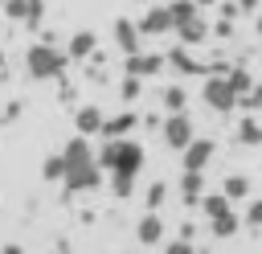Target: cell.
Returning <instances> with one entry per match:
<instances>
[{"label":"cell","instance_id":"cell-1","mask_svg":"<svg viewBox=\"0 0 262 254\" xmlns=\"http://www.w3.org/2000/svg\"><path fill=\"white\" fill-rule=\"evenodd\" d=\"M98 164H102V172H111V193L119 201H127L135 193V180H139L147 156L135 139H106L98 147Z\"/></svg>","mask_w":262,"mask_h":254},{"label":"cell","instance_id":"cell-2","mask_svg":"<svg viewBox=\"0 0 262 254\" xmlns=\"http://www.w3.org/2000/svg\"><path fill=\"white\" fill-rule=\"evenodd\" d=\"M61 160H66V176L61 184L70 193H90L102 184V164H98V152L90 147L86 135H74L66 147H61Z\"/></svg>","mask_w":262,"mask_h":254},{"label":"cell","instance_id":"cell-3","mask_svg":"<svg viewBox=\"0 0 262 254\" xmlns=\"http://www.w3.org/2000/svg\"><path fill=\"white\" fill-rule=\"evenodd\" d=\"M66 61H70V53L53 49L49 41H37V45H29V49H25V70H29V78H37V82L61 78Z\"/></svg>","mask_w":262,"mask_h":254},{"label":"cell","instance_id":"cell-4","mask_svg":"<svg viewBox=\"0 0 262 254\" xmlns=\"http://www.w3.org/2000/svg\"><path fill=\"white\" fill-rule=\"evenodd\" d=\"M160 135H164V147H172V152H184L192 139H196V131H192V119L180 111V115H168L164 123H160Z\"/></svg>","mask_w":262,"mask_h":254},{"label":"cell","instance_id":"cell-5","mask_svg":"<svg viewBox=\"0 0 262 254\" xmlns=\"http://www.w3.org/2000/svg\"><path fill=\"white\" fill-rule=\"evenodd\" d=\"M205 102L213 107V111H221V115H229L233 107H237V90L229 86V78H221V74H213L209 82H205Z\"/></svg>","mask_w":262,"mask_h":254},{"label":"cell","instance_id":"cell-6","mask_svg":"<svg viewBox=\"0 0 262 254\" xmlns=\"http://www.w3.org/2000/svg\"><path fill=\"white\" fill-rule=\"evenodd\" d=\"M213 152H217V143L205 139V135H196V139L180 152V168H184V172H205V168L213 164Z\"/></svg>","mask_w":262,"mask_h":254},{"label":"cell","instance_id":"cell-7","mask_svg":"<svg viewBox=\"0 0 262 254\" xmlns=\"http://www.w3.org/2000/svg\"><path fill=\"white\" fill-rule=\"evenodd\" d=\"M4 12H8V20L37 29L45 20V0H4Z\"/></svg>","mask_w":262,"mask_h":254},{"label":"cell","instance_id":"cell-8","mask_svg":"<svg viewBox=\"0 0 262 254\" xmlns=\"http://www.w3.org/2000/svg\"><path fill=\"white\" fill-rule=\"evenodd\" d=\"M139 25V33L143 37H164V33H172L176 25H172V12L164 8V4H147V12L135 20Z\"/></svg>","mask_w":262,"mask_h":254},{"label":"cell","instance_id":"cell-9","mask_svg":"<svg viewBox=\"0 0 262 254\" xmlns=\"http://www.w3.org/2000/svg\"><path fill=\"white\" fill-rule=\"evenodd\" d=\"M115 45H119V53H143V33H139V25L135 20H127V16H115Z\"/></svg>","mask_w":262,"mask_h":254},{"label":"cell","instance_id":"cell-10","mask_svg":"<svg viewBox=\"0 0 262 254\" xmlns=\"http://www.w3.org/2000/svg\"><path fill=\"white\" fill-rule=\"evenodd\" d=\"M168 61L160 57V53H131L127 57V74L131 78H151V74H160Z\"/></svg>","mask_w":262,"mask_h":254},{"label":"cell","instance_id":"cell-11","mask_svg":"<svg viewBox=\"0 0 262 254\" xmlns=\"http://www.w3.org/2000/svg\"><path fill=\"white\" fill-rule=\"evenodd\" d=\"M102 123H106V115H102L98 107H90V102L78 107V115H74V127H78V135H86V139H90V135H102Z\"/></svg>","mask_w":262,"mask_h":254},{"label":"cell","instance_id":"cell-12","mask_svg":"<svg viewBox=\"0 0 262 254\" xmlns=\"http://www.w3.org/2000/svg\"><path fill=\"white\" fill-rule=\"evenodd\" d=\"M135 238H139L143 246H160V242H164V217L147 209V213L139 217V225H135Z\"/></svg>","mask_w":262,"mask_h":254},{"label":"cell","instance_id":"cell-13","mask_svg":"<svg viewBox=\"0 0 262 254\" xmlns=\"http://www.w3.org/2000/svg\"><path fill=\"white\" fill-rule=\"evenodd\" d=\"M164 61H168L176 74H205V66H201V61L188 53V45H176V49H168V57H164Z\"/></svg>","mask_w":262,"mask_h":254},{"label":"cell","instance_id":"cell-14","mask_svg":"<svg viewBox=\"0 0 262 254\" xmlns=\"http://www.w3.org/2000/svg\"><path fill=\"white\" fill-rule=\"evenodd\" d=\"M135 127H139V115L135 111H123V115H115V119L102 123V135L106 139H127V131H135Z\"/></svg>","mask_w":262,"mask_h":254},{"label":"cell","instance_id":"cell-15","mask_svg":"<svg viewBox=\"0 0 262 254\" xmlns=\"http://www.w3.org/2000/svg\"><path fill=\"white\" fill-rule=\"evenodd\" d=\"M180 201L184 205H201L205 201V172H184L180 176Z\"/></svg>","mask_w":262,"mask_h":254},{"label":"cell","instance_id":"cell-16","mask_svg":"<svg viewBox=\"0 0 262 254\" xmlns=\"http://www.w3.org/2000/svg\"><path fill=\"white\" fill-rule=\"evenodd\" d=\"M94 49H98V37H94L90 29H78V33L70 37V45H66V53H70L74 61H82V57H90Z\"/></svg>","mask_w":262,"mask_h":254},{"label":"cell","instance_id":"cell-17","mask_svg":"<svg viewBox=\"0 0 262 254\" xmlns=\"http://www.w3.org/2000/svg\"><path fill=\"white\" fill-rule=\"evenodd\" d=\"M176 33H180V45H201V41L209 37V25H205L201 16H192V20H184Z\"/></svg>","mask_w":262,"mask_h":254},{"label":"cell","instance_id":"cell-18","mask_svg":"<svg viewBox=\"0 0 262 254\" xmlns=\"http://www.w3.org/2000/svg\"><path fill=\"white\" fill-rule=\"evenodd\" d=\"M233 209V201L225 197V193H205V201H201V213L213 221V217H221V213H229Z\"/></svg>","mask_w":262,"mask_h":254},{"label":"cell","instance_id":"cell-19","mask_svg":"<svg viewBox=\"0 0 262 254\" xmlns=\"http://www.w3.org/2000/svg\"><path fill=\"white\" fill-rule=\"evenodd\" d=\"M160 102H164L168 115H180L184 102H188V94H184V86H164V90H160Z\"/></svg>","mask_w":262,"mask_h":254},{"label":"cell","instance_id":"cell-20","mask_svg":"<svg viewBox=\"0 0 262 254\" xmlns=\"http://www.w3.org/2000/svg\"><path fill=\"white\" fill-rule=\"evenodd\" d=\"M237 225H242V217L229 209V213H221V217H213L209 221V229H213V238H233L237 234Z\"/></svg>","mask_w":262,"mask_h":254},{"label":"cell","instance_id":"cell-21","mask_svg":"<svg viewBox=\"0 0 262 254\" xmlns=\"http://www.w3.org/2000/svg\"><path fill=\"white\" fill-rule=\"evenodd\" d=\"M168 12H172V25L180 29L184 20H192V16H201V4H196V0H172V4H168Z\"/></svg>","mask_w":262,"mask_h":254},{"label":"cell","instance_id":"cell-22","mask_svg":"<svg viewBox=\"0 0 262 254\" xmlns=\"http://www.w3.org/2000/svg\"><path fill=\"white\" fill-rule=\"evenodd\" d=\"M237 139L250 143V147H258V143H262V123H258L254 115H246V119L237 123Z\"/></svg>","mask_w":262,"mask_h":254},{"label":"cell","instance_id":"cell-23","mask_svg":"<svg viewBox=\"0 0 262 254\" xmlns=\"http://www.w3.org/2000/svg\"><path fill=\"white\" fill-rule=\"evenodd\" d=\"M221 193H225L229 201H242V197H250V180H246L242 172H233V176H225V184H221Z\"/></svg>","mask_w":262,"mask_h":254},{"label":"cell","instance_id":"cell-24","mask_svg":"<svg viewBox=\"0 0 262 254\" xmlns=\"http://www.w3.org/2000/svg\"><path fill=\"white\" fill-rule=\"evenodd\" d=\"M41 176H45V180H61V176H66V160H61V156H45Z\"/></svg>","mask_w":262,"mask_h":254},{"label":"cell","instance_id":"cell-25","mask_svg":"<svg viewBox=\"0 0 262 254\" xmlns=\"http://www.w3.org/2000/svg\"><path fill=\"white\" fill-rule=\"evenodd\" d=\"M164 197H168V184H164V180H151V184H147V209H151V213H160Z\"/></svg>","mask_w":262,"mask_h":254},{"label":"cell","instance_id":"cell-26","mask_svg":"<svg viewBox=\"0 0 262 254\" xmlns=\"http://www.w3.org/2000/svg\"><path fill=\"white\" fill-rule=\"evenodd\" d=\"M119 94H123L127 102H135V98L143 94V78H131V74H127V78H123V86H119Z\"/></svg>","mask_w":262,"mask_h":254},{"label":"cell","instance_id":"cell-27","mask_svg":"<svg viewBox=\"0 0 262 254\" xmlns=\"http://www.w3.org/2000/svg\"><path fill=\"white\" fill-rule=\"evenodd\" d=\"M246 225H250V229H262V197L246 205Z\"/></svg>","mask_w":262,"mask_h":254},{"label":"cell","instance_id":"cell-28","mask_svg":"<svg viewBox=\"0 0 262 254\" xmlns=\"http://www.w3.org/2000/svg\"><path fill=\"white\" fill-rule=\"evenodd\" d=\"M164 254H196V246H192V238H172L164 246Z\"/></svg>","mask_w":262,"mask_h":254},{"label":"cell","instance_id":"cell-29","mask_svg":"<svg viewBox=\"0 0 262 254\" xmlns=\"http://www.w3.org/2000/svg\"><path fill=\"white\" fill-rule=\"evenodd\" d=\"M229 86H233L237 94H242V90H250V74H242V70H233V74H229Z\"/></svg>","mask_w":262,"mask_h":254},{"label":"cell","instance_id":"cell-30","mask_svg":"<svg viewBox=\"0 0 262 254\" xmlns=\"http://www.w3.org/2000/svg\"><path fill=\"white\" fill-rule=\"evenodd\" d=\"M237 8H242V12H254V8H258V0H237Z\"/></svg>","mask_w":262,"mask_h":254},{"label":"cell","instance_id":"cell-31","mask_svg":"<svg viewBox=\"0 0 262 254\" xmlns=\"http://www.w3.org/2000/svg\"><path fill=\"white\" fill-rule=\"evenodd\" d=\"M254 29H258V37H262V12H254Z\"/></svg>","mask_w":262,"mask_h":254},{"label":"cell","instance_id":"cell-32","mask_svg":"<svg viewBox=\"0 0 262 254\" xmlns=\"http://www.w3.org/2000/svg\"><path fill=\"white\" fill-rule=\"evenodd\" d=\"M196 4H201V8H209V4H217V0H196Z\"/></svg>","mask_w":262,"mask_h":254},{"label":"cell","instance_id":"cell-33","mask_svg":"<svg viewBox=\"0 0 262 254\" xmlns=\"http://www.w3.org/2000/svg\"><path fill=\"white\" fill-rule=\"evenodd\" d=\"M0 70H4V49H0Z\"/></svg>","mask_w":262,"mask_h":254},{"label":"cell","instance_id":"cell-34","mask_svg":"<svg viewBox=\"0 0 262 254\" xmlns=\"http://www.w3.org/2000/svg\"><path fill=\"white\" fill-rule=\"evenodd\" d=\"M135 4H151V0H135Z\"/></svg>","mask_w":262,"mask_h":254}]
</instances>
